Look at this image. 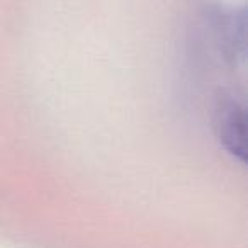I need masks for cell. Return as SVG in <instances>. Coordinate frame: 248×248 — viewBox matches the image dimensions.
<instances>
[{
  "label": "cell",
  "mask_w": 248,
  "mask_h": 248,
  "mask_svg": "<svg viewBox=\"0 0 248 248\" xmlns=\"http://www.w3.org/2000/svg\"><path fill=\"white\" fill-rule=\"evenodd\" d=\"M217 135L228 152L245 158V112L238 102H224L217 110Z\"/></svg>",
  "instance_id": "6da1fadb"
}]
</instances>
